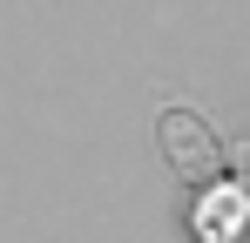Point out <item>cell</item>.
Masks as SVG:
<instances>
[{"mask_svg": "<svg viewBox=\"0 0 250 243\" xmlns=\"http://www.w3.org/2000/svg\"><path fill=\"white\" fill-rule=\"evenodd\" d=\"M156 142H163L169 176H176V182H189V189H209V182H223V135H216V128H209L196 108L169 101L163 115H156Z\"/></svg>", "mask_w": 250, "mask_h": 243, "instance_id": "1", "label": "cell"}, {"mask_svg": "<svg viewBox=\"0 0 250 243\" xmlns=\"http://www.w3.org/2000/svg\"><path fill=\"white\" fill-rule=\"evenodd\" d=\"M196 243H237L250 230V189L244 182H209L196 196V216H189Z\"/></svg>", "mask_w": 250, "mask_h": 243, "instance_id": "2", "label": "cell"}]
</instances>
